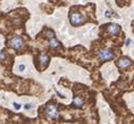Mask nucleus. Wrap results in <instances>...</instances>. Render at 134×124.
I'll list each match as a JSON object with an SVG mask.
<instances>
[{
  "label": "nucleus",
  "instance_id": "12",
  "mask_svg": "<svg viewBox=\"0 0 134 124\" xmlns=\"http://www.w3.org/2000/svg\"><path fill=\"white\" fill-rule=\"evenodd\" d=\"M25 69V65L24 64H19V66H18V71L19 72H23Z\"/></svg>",
  "mask_w": 134,
  "mask_h": 124
},
{
  "label": "nucleus",
  "instance_id": "4",
  "mask_svg": "<svg viewBox=\"0 0 134 124\" xmlns=\"http://www.w3.org/2000/svg\"><path fill=\"white\" fill-rule=\"evenodd\" d=\"M98 58L100 61H109L114 58V55L109 50H100L98 52Z\"/></svg>",
  "mask_w": 134,
  "mask_h": 124
},
{
  "label": "nucleus",
  "instance_id": "6",
  "mask_svg": "<svg viewBox=\"0 0 134 124\" xmlns=\"http://www.w3.org/2000/svg\"><path fill=\"white\" fill-rule=\"evenodd\" d=\"M49 45L52 50H58L59 47L61 46V44H60V42L55 37H53V38H50L49 39Z\"/></svg>",
  "mask_w": 134,
  "mask_h": 124
},
{
  "label": "nucleus",
  "instance_id": "9",
  "mask_svg": "<svg viewBox=\"0 0 134 124\" xmlns=\"http://www.w3.org/2000/svg\"><path fill=\"white\" fill-rule=\"evenodd\" d=\"M72 105L75 107H81L84 105V100H82L80 97H75L72 102Z\"/></svg>",
  "mask_w": 134,
  "mask_h": 124
},
{
  "label": "nucleus",
  "instance_id": "11",
  "mask_svg": "<svg viewBox=\"0 0 134 124\" xmlns=\"http://www.w3.org/2000/svg\"><path fill=\"white\" fill-rule=\"evenodd\" d=\"M4 59H5V54H4V52L0 50V61H3Z\"/></svg>",
  "mask_w": 134,
  "mask_h": 124
},
{
  "label": "nucleus",
  "instance_id": "1",
  "mask_svg": "<svg viewBox=\"0 0 134 124\" xmlns=\"http://www.w3.org/2000/svg\"><path fill=\"white\" fill-rule=\"evenodd\" d=\"M44 113H46V116L49 119H55L57 117V115H58L57 107H56V105H54L53 103L48 104L47 107H46V110H44Z\"/></svg>",
  "mask_w": 134,
  "mask_h": 124
},
{
  "label": "nucleus",
  "instance_id": "7",
  "mask_svg": "<svg viewBox=\"0 0 134 124\" xmlns=\"http://www.w3.org/2000/svg\"><path fill=\"white\" fill-rule=\"evenodd\" d=\"M120 31V26L117 25L115 23H112L108 26V33L111 34V35H116L118 34V32Z\"/></svg>",
  "mask_w": 134,
  "mask_h": 124
},
{
  "label": "nucleus",
  "instance_id": "5",
  "mask_svg": "<svg viewBox=\"0 0 134 124\" xmlns=\"http://www.w3.org/2000/svg\"><path fill=\"white\" fill-rule=\"evenodd\" d=\"M130 64H131V60L126 58V57L120 58L118 60V62H117V66H118L119 68H126V67H128Z\"/></svg>",
  "mask_w": 134,
  "mask_h": 124
},
{
  "label": "nucleus",
  "instance_id": "3",
  "mask_svg": "<svg viewBox=\"0 0 134 124\" xmlns=\"http://www.w3.org/2000/svg\"><path fill=\"white\" fill-rule=\"evenodd\" d=\"M8 45L14 50H19L23 45V40H22L20 37H13L11 40H9Z\"/></svg>",
  "mask_w": 134,
  "mask_h": 124
},
{
  "label": "nucleus",
  "instance_id": "13",
  "mask_svg": "<svg viewBox=\"0 0 134 124\" xmlns=\"http://www.w3.org/2000/svg\"><path fill=\"white\" fill-rule=\"evenodd\" d=\"M13 105H14V107H15V108L17 109V110H18V109H20V107H21V106H20V104L17 103V102H14V104H13Z\"/></svg>",
  "mask_w": 134,
  "mask_h": 124
},
{
  "label": "nucleus",
  "instance_id": "8",
  "mask_svg": "<svg viewBox=\"0 0 134 124\" xmlns=\"http://www.w3.org/2000/svg\"><path fill=\"white\" fill-rule=\"evenodd\" d=\"M49 60H50V58H49V56H48L47 54L42 53V54H40V55H39V63H40V64L46 66L48 63H49Z\"/></svg>",
  "mask_w": 134,
  "mask_h": 124
},
{
  "label": "nucleus",
  "instance_id": "14",
  "mask_svg": "<svg viewBox=\"0 0 134 124\" xmlns=\"http://www.w3.org/2000/svg\"><path fill=\"white\" fill-rule=\"evenodd\" d=\"M130 42H131V40H130V39H127V40H126V45H129Z\"/></svg>",
  "mask_w": 134,
  "mask_h": 124
},
{
  "label": "nucleus",
  "instance_id": "10",
  "mask_svg": "<svg viewBox=\"0 0 134 124\" xmlns=\"http://www.w3.org/2000/svg\"><path fill=\"white\" fill-rule=\"evenodd\" d=\"M23 107H24V109H27V110H29V109L33 108V104H31V103H27V104H25V105H24Z\"/></svg>",
  "mask_w": 134,
  "mask_h": 124
},
{
  "label": "nucleus",
  "instance_id": "2",
  "mask_svg": "<svg viewBox=\"0 0 134 124\" xmlns=\"http://www.w3.org/2000/svg\"><path fill=\"white\" fill-rule=\"evenodd\" d=\"M70 21H71V24L74 25V26H77V25L82 24L84 22V17L81 16V14L76 12H72L70 14Z\"/></svg>",
  "mask_w": 134,
  "mask_h": 124
},
{
  "label": "nucleus",
  "instance_id": "15",
  "mask_svg": "<svg viewBox=\"0 0 134 124\" xmlns=\"http://www.w3.org/2000/svg\"><path fill=\"white\" fill-rule=\"evenodd\" d=\"M106 16H107V17H110V16H111V15H110V12H107V13H106Z\"/></svg>",
  "mask_w": 134,
  "mask_h": 124
}]
</instances>
